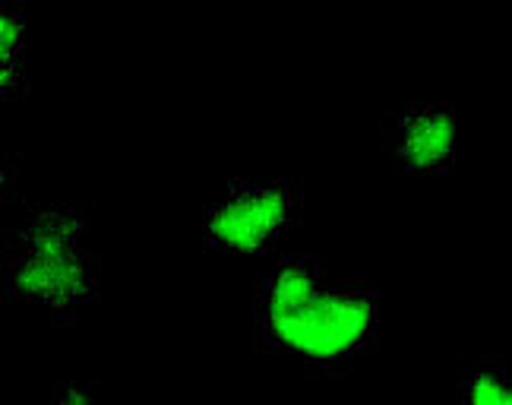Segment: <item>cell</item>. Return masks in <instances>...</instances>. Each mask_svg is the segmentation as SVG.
<instances>
[{
	"mask_svg": "<svg viewBox=\"0 0 512 405\" xmlns=\"http://www.w3.org/2000/svg\"><path fill=\"white\" fill-rule=\"evenodd\" d=\"M253 317L269 349L307 368L332 371L377 339L380 298L364 285L326 279L310 257H291L260 282Z\"/></svg>",
	"mask_w": 512,
	"mask_h": 405,
	"instance_id": "cell-1",
	"label": "cell"
},
{
	"mask_svg": "<svg viewBox=\"0 0 512 405\" xmlns=\"http://www.w3.org/2000/svg\"><path fill=\"white\" fill-rule=\"evenodd\" d=\"M92 235V219L80 206L32 212L7 247V295L54 314L76 311L92 301L98 288Z\"/></svg>",
	"mask_w": 512,
	"mask_h": 405,
	"instance_id": "cell-2",
	"label": "cell"
},
{
	"mask_svg": "<svg viewBox=\"0 0 512 405\" xmlns=\"http://www.w3.org/2000/svg\"><path fill=\"white\" fill-rule=\"evenodd\" d=\"M301 187L291 181H241L206 209L203 235L215 250H263L301 216Z\"/></svg>",
	"mask_w": 512,
	"mask_h": 405,
	"instance_id": "cell-3",
	"label": "cell"
},
{
	"mask_svg": "<svg viewBox=\"0 0 512 405\" xmlns=\"http://www.w3.org/2000/svg\"><path fill=\"white\" fill-rule=\"evenodd\" d=\"M456 152L452 111L443 105H411L383 133V168L399 175H437Z\"/></svg>",
	"mask_w": 512,
	"mask_h": 405,
	"instance_id": "cell-4",
	"label": "cell"
},
{
	"mask_svg": "<svg viewBox=\"0 0 512 405\" xmlns=\"http://www.w3.org/2000/svg\"><path fill=\"white\" fill-rule=\"evenodd\" d=\"M459 405H512V377L494 368L468 371L459 383Z\"/></svg>",
	"mask_w": 512,
	"mask_h": 405,
	"instance_id": "cell-5",
	"label": "cell"
},
{
	"mask_svg": "<svg viewBox=\"0 0 512 405\" xmlns=\"http://www.w3.org/2000/svg\"><path fill=\"white\" fill-rule=\"evenodd\" d=\"M26 51H23V16L16 10H4V92H16L26 73Z\"/></svg>",
	"mask_w": 512,
	"mask_h": 405,
	"instance_id": "cell-6",
	"label": "cell"
},
{
	"mask_svg": "<svg viewBox=\"0 0 512 405\" xmlns=\"http://www.w3.org/2000/svg\"><path fill=\"white\" fill-rule=\"evenodd\" d=\"M38 405H95V396L86 387H64V390H57L51 399L38 402Z\"/></svg>",
	"mask_w": 512,
	"mask_h": 405,
	"instance_id": "cell-7",
	"label": "cell"
}]
</instances>
